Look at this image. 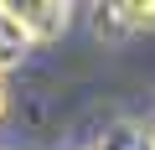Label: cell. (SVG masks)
Returning <instances> with one entry per match:
<instances>
[{
  "instance_id": "1",
  "label": "cell",
  "mask_w": 155,
  "mask_h": 150,
  "mask_svg": "<svg viewBox=\"0 0 155 150\" xmlns=\"http://www.w3.org/2000/svg\"><path fill=\"white\" fill-rule=\"evenodd\" d=\"M5 11L21 21V31L36 42H57L67 26H72V5L67 0H5Z\"/></svg>"
},
{
  "instance_id": "3",
  "label": "cell",
  "mask_w": 155,
  "mask_h": 150,
  "mask_svg": "<svg viewBox=\"0 0 155 150\" xmlns=\"http://www.w3.org/2000/svg\"><path fill=\"white\" fill-rule=\"evenodd\" d=\"M26 52H31V36L21 31V21L5 11V0H0V78H5L11 67H21Z\"/></svg>"
},
{
  "instance_id": "5",
  "label": "cell",
  "mask_w": 155,
  "mask_h": 150,
  "mask_svg": "<svg viewBox=\"0 0 155 150\" xmlns=\"http://www.w3.org/2000/svg\"><path fill=\"white\" fill-rule=\"evenodd\" d=\"M150 150H155V135H150Z\"/></svg>"
},
{
  "instance_id": "4",
  "label": "cell",
  "mask_w": 155,
  "mask_h": 150,
  "mask_svg": "<svg viewBox=\"0 0 155 150\" xmlns=\"http://www.w3.org/2000/svg\"><path fill=\"white\" fill-rule=\"evenodd\" d=\"M5 109H11V93H5V78H0V119H5Z\"/></svg>"
},
{
  "instance_id": "2",
  "label": "cell",
  "mask_w": 155,
  "mask_h": 150,
  "mask_svg": "<svg viewBox=\"0 0 155 150\" xmlns=\"http://www.w3.org/2000/svg\"><path fill=\"white\" fill-rule=\"evenodd\" d=\"M98 31H150L155 26V0H114L98 5Z\"/></svg>"
}]
</instances>
